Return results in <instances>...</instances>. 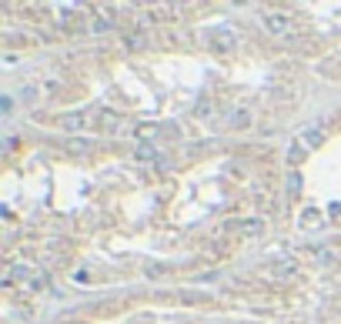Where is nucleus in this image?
I'll list each match as a JSON object with an SVG mask.
<instances>
[{
  "label": "nucleus",
  "instance_id": "obj_8",
  "mask_svg": "<svg viewBox=\"0 0 341 324\" xmlns=\"http://www.w3.org/2000/svg\"><path fill=\"white\" fill-rule=\"evenodd\" d=\"M137 157H141V161H154V147L151 144H141V147H137Z\"/></svg>",
  "mask_w": 341,
  "mask_h": 324
},
{
  "label": "nucleus",
  "instance_id": "obj_2",
  "mask_svg": "<svg viewBox=\"0 0 341 324\" xmlns=\"http://www.w3.org/2000/svg\"><path fill=\"white\" fill-rule=\"evenodd\" d=\"M211 40H214L221 50H231V47L238 44V34H234V30H227V27H218V30L211 34Z\"/></svg>",
  "mask_w": 341,
  "mask_h": 324
},
{
  "label": "nucleus",
  "instance_id": "obj_3",
  "mask_svg": "<svg viewBox=\"0 0 341 324\" xmlns=\"http://www.w3.org/2000/svg\"><path fill=\"white\" fill-rule=\"evenodd\" d=\"M304 140H291V147H288V161H291V164H301L304 161Z\"/></svg>",
  "mask_w": 341,
  "mask_h": 324
},
{
  "label": "nucleus",
  "instance_id": "obj_7",
  "mask_svg": "<svg viewBox=\"0 0 341 324\" xmlns=\"http://www.w3.org/2000/svg\"><path fill=\"white\" fill-rule=\"evenodd\" d=\"M301 191V174H291L288 177V194H298Z\"/></svg>",
  "mask_w": 341,
  "mask_h": 324
},
{
  "label": "nucleus",
  "instance_id": "obj_11",
  "mask_svg": "<svg viewBox=\"0 0 341 324\" xmlns=\"http://www.w3.org/2000/svg\"><path fill=\"white\" fill-rule=\"evenodd\" d=\"M67 147H71V151H87V147H91V140H71V144H67Z\"/></svg>",
  "mask_w": 341,
  "mask_h": 324
},
{
  "label": "nucleus",
  "instance_id": "obj_12",
  "mask_svg": "<svg viewBox=\"0 0 341 324\" xmlns=\"http://www.w3.org/2000/svg\"><path fill=\"white\" fill-rule=\"evenodd\" d=\"M194 111H197V117H208L211 114V104H208V100H197V107H194Z\"/></svg>",
  "mask_w": 341,
  "mask_h": 324
},
{
  "label": "nucleus",
  "instance_id": "obj_10",
  "mask_svg": "<svg viewBox=\"0 0 341 324\" xmlns=\"http://www.w3.org/2000/svg\"><path fill=\"white\" fill-rule=\"evenodd\" d=\"M80 120H84L80 114H67L64 117V127H80Z\"/></svg>",
  "mask_w": 341,
  "mask_h": 324
},
{
  "label": "nucleus",
  "instance_id": "obj_5",
  "mask_svg": "<svg viewBox=\"0 0 341 324\" xmlns=\"http://www.w3.org/2000/svg\"><path fill=\"white\" fill-rule=\"evenodd\" d=\"M241 231H247V234H261V231H265V221L247 217V221H241Z\"/></svg>",
  "mask_w": 341,
  "mask_h": 324
},
{
  "label": "nucleus",
  "instance_id": "obj_1",
  "mask_svg": "<svg viewBox=\"0 0 341 324\" xmlns=\"http://www.w3.org/2000/svg\"><path fill=\"white\" fill-rule=\"evenodd\" d=\"M265 27L271 34H288V30H291V20H288V14L271 10V14H265Z\"/></svg>",
  "mask_w": 341,
  "mask_h": 324
},
{
  "label": "nucleus",
  "instance_id": "obj_6",
  "mask_svg": "<svg viewBox=\"0 0 341 324\" xmlns=\"http://www.w3.org/2000/svg\"><path fill=\"white\" fill-rule=\"evenodd\" d=\"M304 144H311V147H318V144H321V131H318V127H311V131H304Z\"/></svg>",
  "mask_w": 341,
  "mask_h": 324
},
{
  "label": "nucleus",
  "instance_id": "obj_9",
  "mask_svg": "<svg viewBox=\"0 0 341 324\" xmlns=\"http://www.w3.org/2000/svg\"><path fill=\"white\" fill-rule=\"evenodd\" d=\"M318 217H321V214H318V210L311 208V210H304V214H301V224H315Z\"/></svg>",
  "mask_w": 341,
  "mask_h": 324
},
{
  "label": "nucleus",
  "instance_id": "obj_4",
  "mask_svg": "<svg viewBox=\"0 0 341 324\" xmlns=\"http://www.w3.org/2000/svg\"><path fill=\"white\" fill-rule=\"evenodd\" d=\"M247 124H251V111H247V107H241V111L231 114V127H247Z\"/></svg>",
  "mask_w": 341,
  "mask_h": 324
}]
</instances>
